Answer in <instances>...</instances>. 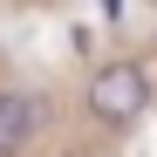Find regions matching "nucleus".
Wrapping results in <instances>:
<instances>
[{"label": "nucleus", "instance_id": "f257e3e1", "mask_svg": "<svg viewBox=\"0 0 157 157\" xmlns=\"http://www.w3.org/2000/svg\"><path fill=\"white\" fill-rule=\"evenodd\" d=\"M144 102H150V75H144L137 62H109V68H96V82H89V109H96L102 123H137Z\"/></svg>", "mask_w": 157, "mask_h": 157}, {"label": "nucleus", "instance_id": "f03ea898", "mask_svg": "<svg viewBox=\"0 0 157 157\" xmlns=\"http://www.w3.org/2000/svg\"><path fill=\"white\" fill-rule=\"evenodd\" d=\"M34 123H41V102L34 96H0V157H14L21 144H28Z\"/></svg>", "mask_w": 157, "mask_h": 157}]
</instances>
